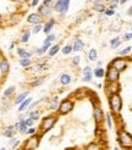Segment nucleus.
I'll use <instances>...</instances> for the list:
<instances>
[{
	"instance_id": "nucleus-63",
	"label": "nucleus",
	"mask_w": 132,
	"mask_h": 150,
	"mask_svg": "<svg viewBox=\"0 0 132 150\" xmlns=\"http://www.w3.org/2000/svg\"><path fill=\"white\" fill-rule=\"evenodd\" d=\"M131 31H132V26H131Z\"/></svg>"
},
{
	"instance_id": "nucleus-36",
	"label": "nucleus",
	"mask_w": 132,
	"mask_h": 150,
	"mask_svg": "<svg viewBox=\"0 0 132 150\" xmlns=\"http://www.w3.org/2000/svg\"><path fill=\"white\" fill-rule=\"evenodd\" d=\"M84 150H103V148L98 144V143H95V142H93V143H89L86 148Z\"/></svg>"
},
{
	"instance_id": "nucleus-33",
	"label": "nucleus",
	"mask_w": 132,
	"mask_h": 150,
	"mask_svg": "<svg viewBox=\"0 0 132 150\" xmlns=\"http://www.w3.org/2000/svg\"><path fill=\"white\" fill-rule=\"evenodd\" d=\"M20 143H21L20 139H17L16 137H13V138H11V139L9 140V146H10L12 150H15V149H16V148L20 145Z\"/></svg>"
},
{
	"instance_id": "nucleus-20",
	"label": "nucleus",
	"mask_w": 132,
	"mask_h": 150,
	"mask_svg": "<svg viewBox=\"0 0 132 150\" xmlns=\"http://www.w3.org/2000/svg\"><path fill=\"white\" fill-rule=\"evenodd\" d=\"M33 101V99H32V96H28V98L26 99V100H23L20 105H18V109H17V111L20 112H23V111H26V110H28V108H29V105H31V103Z\"/></svg>"
},
{
	"instance_id": "nucleus-50",
	"label": "nucleus",
	"mask_w": 132,
	"mask_h": 150,
	"mask_svg": "<svg viewBox=\"0 0 132 150\" xmlns=\"http://www.w3.org/2000/svg\"><path fill=\"white\" fill-rule=\"evenodd\" d=\"M122 39H123V40H130V39H132V32H131V33H126V34H123Z\"/></svg>"
},
{
	"instance_id": "nucleus-44",
	"label": "nucleus",
	"mask_w": 132,
	"mask_h": 150,
	"mask_svg": "<svg viewBox=\"0 0 132 150\" xmlns=\"http://www.w3.org/2000/svg\"><path fill=\"white\" fill-rule=\"evenodd\" d=\"M37 133H39V132H38L37 128H34V127H29V128L27 129V132H26V134L28 137L29 136H34V134H37Z\"/></svg>"
},
{
	"instance_id": "nucleus-13",
	"label": "nucleus",
	"mask_w": 132,
	"mask_h": 150,
	"mask_svg": "<svg viewBox=\"0 0 132 150\" xmlns=\"http://www.w3.org/2000/svg\"><path fill=\"white\" fill-rule=\"evenodd\" d=\"M55 39H56V35L54 34V33H50V34H48L47 37H45V39H44V42H43V48L45 49L47 51L49 50V48L53 45V43L55 42Z\"/></svg>"
},
{
	"instance_id": "nucleus-28",
	"label": "nucleus",
	"mask_w": 132,
	"mask_h": 150,
	"mask_svg": "<svg viewBox=\"0 0 132 150\" xmlns=\"http://www.w3.org/2000/svg\"><path fill=\"white\" fill-rule=\"evenodd\" d=\"M59 51H60V45H59V44H53L48 50V55H49V57H53Z\"/></svg>"
},
{
	"instance_id": "nucleus-52",
	"label": "nucleus",
	"mask_w": 132,
	"mask_h": 150,
	"mask_svg": "<svg viewBox=\"0 0 132 150\" xmlns=\"http://www.w3.org/2000/svg\"><path fill=\"white\" fill-rule=\"evenodd\" d=\"M12 1L16 4H25V3H27V0H12Z\"/></svg>"
},
{
	"instance_id": "nucleus-3",
	"label": "nucleus",
	"mask_w": 132,
	"mask_h": 150,
	"mask_svg": "<svg viewBox=\"0 0 132 150\" xmlns=\"http://www.w3.org/2000/svg\"><path fill=\"white\" fill-rule=\"evenodd\" d=\"M108 103H109V108L111 110L114 115H120V112L122 110V99L120 94H113L108 96Z\"/></svg>"
},
{
	"instance_id": "nucleus-54",
	"label": "nucleus",
	"mask_w": 132,
	"mask_h": 150,
	"mask_svg": "<svg viewBox=\"0 0 132 150\" xmlns=\"http://www.w3.org/2000/svg\"><path fill=\"white\" fill-rule=\"evenodd\" d=\"M126 1H127V0H119V4H122V5H123Z\"/></svg>"
},
{
	"instance_id": "nucleus-59",
	"label": "nucleus",
	"mask_w": 132,
	"mask_h": 150,
	"mask_svg": "<svg viewBox=\"0 0 132 150\" xmlns=\"http://www.w3.org/2000/svg\"><path fill=\"white\" fill-rule=\"evenodd\" d=\"M0 150H6V148H5V146H3V148H0Z\"/></svg>"
},
{
	"instance_id": "nucleus-41",
	"label": "nucleus",
	"mask_w": 132,
	"mask_h": 150,
	"mask_svg": "<svg viewBox=\"0 0 132 150\" xmlns=\"http://www.w3.org/2000/svg\"><path fill=\"white\" fill-rule=\"evenodd\" d=\"M10 108H11V103L7 101V99H4L3 104H1V111H3V112H6Z\"/></svg>"
},
{
	"instance_id": "nucleus-29",
	"label": "nucleus",
	"mask_w": 132,
	"mask_h": 150,
	"mask_svg": "<svg viewBox=\"0 0 132 150\" xmlns=\"http://www.w3.org/2000/svg\"><path fill=\"white\" fill-rule=\"evenodd\" d=\"M93 76L97 77V78L105 77V71H104V69H101V67H95L94 71H93Z\"/></svg>"
},
{
	"instance_id": "nucleus-57",
	"label": "nucleus",
	"mask_w": 132,
	"mask_h": 150,
	"mask_svg": "<svg viewBox=\"0 0 132 150\" xmlns=\"http://www.w3.org/2000/svg\"><path fill=\"white\" fill-rule=\"evenodd\" d=\"M97 65H98V67H100V66H101V61H98Z\"/></svg>"
},
{
	"instance_id": "nucleus-7",
	"label": "nucleus",
	"mask_w": 132,
	"mask_h": 150,
	"mask_svg": "<svg viewBox=\"0 0 132 150\" xmlns=\"http://www.w3.org/2000/svg\"><path fill=\"white\" fill-rule=\"evenodd\" d=\"M120 79V72L116 69H114L113 66H108V69L105 71V81L106 83H114V82H119Z\"/></svg>"
},
{
	"instance_id": "nucleus-6",
	"label": "nucleus",
	"mask_w": 132,
	"mask_h": 150,
	"mask_svg": "<svg viewBox=\"0 0 132 150\" xmlns=\"http://www.w3.org/2000/svg\"><path fill=\"white\" fill-rule=\"evenodd\" d=\"M110 66H113L114 69H116L119 72H122L127 69L128 66V59L126 57H122V56H117L115 59L111 60V62H110Z\"/></svg>"
},
{
	"instance_id": "nucleus-43",
	"label": "nucleus",
	"mask_w": 132,
	"mask_h": 150,
	"mask_svg": "<svg viewBox=\"0 0 132 150\" xmlns=\"http://www.w3.org/2000/svg\"><path fill=\"white\" fill-rule=\"evenodd\" d=\"M42 5L49 7V9H54L55 1H54V0H43V4H42Z\"/></svg>"
},
{
	"instance_id": "nucleus-23",
	"label": "nucleus",
	"mask_w": 132,
	"mask_h": 150,
	"mask_svg": "<svg viewBox=\"0 0 132 150\" xmlns=\"http://www.w3.org/2000/svg\"><path fill=\"white\" fill-rule=\"evenodd\" d=\"M15 92H16V87L15 86H10L9 88H6L4 93H3V98L4 99H10L11 96L15 94Z\"/></svg>"
},
{
	"instance_id": "nucleus-37",
	"label": "nucleus",
	"mask_w": 132,
	"mask_h": 150,
	"mask_svg": "<svg viewBox=\"0 0 132 150\" xmlns=\"http://www.w3.org/2000/svg\"><path fill=\"white\" fill-rule=\"evenodd\" d=\"M88 59L91 60V61H97L98 59V51L95 49H91L89 52H88Z\"/></svg>"
},
{
	"instance_id": "nucleus-34",
	"label": "nucleus",
	"mask_w": 132,
	"mask_h": 150,
	"mask_svg": "<svg viewBox=\"0 0 132 150\" xmlns=\"http://www.w3.org/2000/svg\"><path fill=\"white\" fill-rule=\"evenodd\" d=\"M105 125L109 129L113 128V116L110 112H108V114H105Z\"/></svg>"
},
{
	"instance_id": "nucleus-46",
	"label": "nucleus",
	"mask_w": 132,
	"mask_h": 150,
	"mask_svg": "<svg viewBox=\"0 0 132 150\" xmlns=\"http://www.w3.org/2000/svg\"><path fill=\"white\" fill-rule=\"evenodd\" d=\"M25 122H26V126L28 127V128H29V127H34V121H33L31 117H26L25 118Z\"/></svg>"
},
{
	"instance_id": "nucleus-2",
	"label": "nucleus",
	"mask_w": 132,
	"mask_h": 150,
	"mask_svg": "<svg viewBox=\"0 0 132 150\" xmlns=\"http://www.w3.org/2000/svg\"><path fill=\"white\" fill-rule=\"evenodd\" d=\"M116 142L119 143L120 148L126 149V150H132V134L125 131L123 128L117 131V137Z\"/></svg>"
},
{
	"instance_id": "nucleus-22",
	"label": "nucleus",
	"mask_w": 132,
	"mask_h": 150,
	"mask_svg": "<svg viewBox=\"0 0 132 150\" xmlns=\"http://www.w3.org/2000/svg\"><path fill=\"white\" fill-rule=\"evenodd\" d=\"M29 96V92L28 91H26V92H22V93H20L18 95H16V98H15V100H13V105H16V106H18V105L23 101V100H26L27 98Z\"/></svg>"
},
{
	"instance_id": "nucleus-25",
	"label": "nucleus",
	"mask_w": 132,
	"mask_h": 150,
	"mask_svg": "<svg viewBox=\"0 0 132 150\" xmlns=\"http://www.w3.org/2000/svg\"><path fill=\"white\" fill-rule=\"evenodd\" d=\"M59 99H57V96H53V98L50 99V101H49V106H48V109L49 110H51V111H56L57 110V108H59Z\"/></svg>"
},
{
	"instance_id": "nucleus-31",
	"label": "nucleus",
	"mask_w": 132,
	"mask_h": 150,
	"mask_svg": "<svg viewBox=\"0 0 132 150\" xmlns=\"http://www.w3.org/2000/svg\"><path fill=\"white\" fill-rule=\"evenodd\" d=\"M20 66L21 67H23V69H28V67H31L32 66V60L31 59H20V61H18Z\"/></svg>"
},
{
	"instance_id": "nucleus-15",
	"label": "nucleus",
	"mask_w": 132,
	"mask_h": 150,
	"mask_svg": "<svg viewBox=\"0 0 132 150\" xmlns=\"http://www.w3.org/2000/svg\"><path fill=\"white\" fill-rule=\"evenodd\" d=\"M71 45H72V51H75V52H79V51H82L84 49V43H83L82 39H79V38H76Z\"/></svg>"
},
{
	"instance_id": "nucleus-48",
	"label": "nucleus",
	"mask_w": 132,
	"mask_h": 150,
	"mask_svg": "<svg viewBox=\"0 0 132 150\" xmlns=\"http://www.w3.org/2000/svg\"><path fill=\"white\" fill-rule=\"evenodd\" d=\"M104 13L106 15V16H113V15L115 13V10H113V9H105V11H104Z\"/></svg>"
},
{
	"instance_id": "nucleus-11",
	"label": "nucleus",
	"mask_w": 132,
	"mask_h": 150,
	"mask_svg": "<svg viewBox=\"0 0 132 150\" xmlns=\"http://www.w3.org/2000/svg\"><path fill=\"white\" fill-rule=\"evenodd\" d=\"M104 91L106 93V95H113V94H117L120 92V84L119 82H114V83H106Z\"/></svg>"
},
{
	"instance_id": "nucleus-35",
	"label": "nucleus",
	"mask_w": 132,
	"mask_h": 150,
	"mask_svg": "<svg viewBox=\"0 0 132 150\" xmlns=\"http://www.w3.org/2000/svg\"><path fill=\"white\" fill-rule=\"evenodd\" d=\"M94 11L97 12H104L105 11V5L100 3V1H95L94 3Z\"/></svg>"
},
{
	"instance_id": "nucleus-45",
	"label": "nucleus",
	"mask_w": 132,
	"mask_h": 150,
	"mask_svg": "<svg viewBox=\"0 0 132 150\" xmlns=\"http://www.w3.org/2000/svg\"><path fill=\"white\" fill-rule=\"evenodd\" d=\"M34 52H35V54L38 55V56H42V55H44V54H45V52H48V51H47L45 49H44L43 47H40V48H37Z\"/></svg>"
},
{
	"instance_id": "nucleus-47",
	"label": "nucleus",
	"mask_w": 132,
	"mask_h": 150,
	"mask_svg": "<svg viewBox=\"0 0 132 150\" xmlns=\"http://www.w3.org/2000/svg\"><path fill=\"white\" fill-rule=\"evenodd\" d=\"M79 61H81V57H79L78 55H76L75 57L72 59V64L75 65V66H78V65H79Z\"/></svg>"
},
{
	"instance_id": "nucleus-17",
	"label": "nucleus",
	"mask_w": 132,
	"mask_h": 150,
	"mask_svg": "<svg viewBox=\"0 0 132 150\" xmlns=\"http://www.w3.org/2000/svg\"><path fill=\"white\" fill-rule=\"evenodd\" d=\"M51 12H53V9H49V7L44 6V5H40L38 7V13L43 18H47V17H50L51 16Z\"/></svg>"
},
{
	"instance_id": "nucleus-21",
	"label": "nucleus",
	"mask_w": 132,
	"mask_h": 150,
	"mask_svg": "<svg viewBox=\"0 0 132 150\" xmlns=\"http://www.w3.org/2000/svg\"><path fill=\"white\" fill-rule=\"evenodd\" d=\"M10 71V64L9 61H7L6 59H1L0 60V72H1V74H7Z\"/></svg>"
},
{
	"instance_id": "nucleus-12",
	"label": "nucleus",
	"mask_w": 132,
	"mask_h": 150,
	"mask_svg": "<svg viewBox=\"0 0 132 150\" xmlns=\"http://www.w3.org/2000/svg\"><path fill=\"white\" fill-rule=\"evenodd\" d=\"M16 133H17V131H16V128H15V126H13V125L5 126L4 128H3V131H1L3 137L7 138V139H11V138H13L15 136H16Z\"/></svg>"
},
{
	"instance_id": "nucleus-8",
	"label": "nucleus",
	"mask_w": 132,
	"mask_h": 150,
	"mask_svg": "<svg viewBox=\"0 0 132 150\" xmlns=\"http://www.w3.org/2000/svg\"><path fill=\"white\" fill-rule=\"evenodd\" d=\"M93 118H94V122L97 126L104 123V121H105V114H104V111H103L101 106L98 104H95L93 106Z\"/></svg>"
},
{
	"instance_id": "nucleus-38",
	"label": "nucleus",
	"mask_w": 132,
	"mask_h": 150,
	"mask_svg": "<svg viewBox=\"0 0 132 150\" xmlns=\"http://www.w3.org/2000/svg\"><path fill=\"white\" fill-rule=\"evenodd\" d=\"M31 31H25L21 35V43H28L29 38H31Z\"/></svg>"
},
{
	"instance_id": "nucleus-1",
	"label": "nucleus",
	"mask_w": 132,
	"mask_h": 150,
	"mask_svg": "<svg viewBox=\"0 0 132 150\" xmlns=\"http://www.w3.org/2000/svg\"><path fill=\"white\" fill-rule=\"evenodd\" d=\"M57 122V115H54V114H50V115H47L42 118L40 121V125H39V128H38V132L39 134H45L48 133L53 127L56 125Z\"/></svg>"
},
{
	"instance_id": "nucleus-10",
	"label": "nucleus",
	"mask_w": 132,
	"mask_h": 150,
	"mask_svg": "<svg viewBox=\"0 0 132 150\" xmlns=\"http://www.w3.org/2000/svg\"><path fill=\"white\" fill-rule=\"evenodd\" d=\"M43 17L40 16V15L38 12H32V13H29L26 21H27V23L29 25H32V26H35V25H42L43 23Z\"/></svg>"
},
{
	"instance_id": "nucleus-9",
	"label": "nucleus",
	"mask_w": 132,
	"mask_h": 150,
	"mask_svg": "<svg viewBox=\"0 0 132 150\" xmlns=\"http://www.w3.org/2000/svg\"><path fill=\"white\" fill-rule=\"evenodd\" d=\"M71 0H57L54 5V10L59 13H66L69 11V6H70Z\"/></svg>"
},
{
	"instance_id": "nucleus-27",
	"label": "nucleus",
	"mask_w": 132,
	"mask_h": 150,
	"mask_svg": "<svg viewBox=\"0 0 132 150\" xmlns=\"http://www.w3.org/2000/svg\"><path fill=\"white\" fill-rule=\"evenodd\" d=\"M60 83L62 84V86H69L71 82H72V78H71V76L69 73H62L61 76H60Z\"/></svg>"
},
{
	"instance_id": "nucleus-16",
	"label": "nucleus",
	"mask_w": 132,
	"mask_h": 150,
	"mask_svg": "<svg viewBox=\"0 0 132 150\" xmlns=\"http://www.w3.org/2000/svg\"><path fill=\"white\" fill-rule=\"evenodd\" d=\"M15 126V128H16V131L21 134H26L27 129H28V127L26 126V122H25V120H18V121L13 125Z\"/></svg>"
},
{
	"instance_id": "nucleus-4",
	"label": "nucleus",
	"mask_w": 132,
	"mask_h": 150,
	"mask_svg": "<svg viewBox=\"0 0 132 150\" xmlns=\"http://www.w3.org/2000/svg\"><path fill=\"white\" fill-rule=\"evenodd\" d=\"M42 134L37 133L34 136H29L23 143H22L21 150H37V148L39 146L40 140H42Z\"/></svg>"
},
{
	"instance_id": "nucleus-24",
	"label": "nucleus",
	"mask_w": 132,
	"mask_h": 150,
	"mask_svg": "<svg viewBox=\"0 0 132 150\" xmlns=\"http://www.w3.org/2000/svg\"><path fill=\"white\" fill-rule=\"evenodd\" d=\"M44 81H45V77L44 76H38V77H35L32 82H31V86L32 88H37V87H40L43 83H44Z\"/></svg>"
},
{
	"instance_id": "nucleus-51",
	"label": "nucleus",
	"mask_w": 132,
	"mask_h": 150,
	"mask_svg": "<svg viewBox=\"0 0 132 150\" xmlns=\"http://www.w3.org/2000/svg\"><path fill=\"white\" fill-rule=\"evenodd\" d=\"M38 4H39V0H32V1H31V6L32 7L38 6Z\"/></svg>"
},
{
	"instance_id": "nucleus-19",
	"label": "nucleus",
	"mask_w": 132,
	"mask_h": 150,
	"mask_svg": "<svg viewBox=\"0 0 132 150\" xmlns=\"http://www.w3.org/2000/svg\"><path fill=\"white\" fill-rule=\"evenodd\" d=\"M16 54L20 56V59H31L33 52L26 50L25 48H17L16 49Z\"/></svg>"
},
{
	"instance_id": "nucleus-56",
	"label": "nucleus",
	"mask_w": 132,
	"mask_h": 150,
	"mask_svg": "<svg viewBox=\"0 0 132 150\" xmlns=\"http://www.w3.org/2000/svg\"><path fill=\"white\" fill-rule=\"evenodd\" d=\"M127 13H128V15H132V6H131V7H130V9H128Z\"/></svg>"
},
{
	"instance_id": "nucleus-30",
	"label": "nucleus",
	"mask_w": 132,
	"mask_h": 150,
	"mask_svg": "<svg viewBox=\"0 0 132 150\" xmlns=\"http://www.w3.org/2000/svg\"><path fill=\"white\" fill-rule=\"evenodd\" d=\"M28 117H31L33 121H38L40 118V111L39 110H32V111H28Z\"/></svg>"
},
{
	"instance_id": "nucleus-55",
	"label": "nucleus",
	"mask_w": 132,
	"mask_h": 150,
	"mask_svg": "<svg viewBox=\"0 0 132 150\" xmlns=\"http://www.w3.org/2000/svg\"><path fill=\"white\" fill-rule=\"evenodd\" d=\"M13 48H15V43H12V44H11V45L9 47V49H10V50H12Z\"/></svg>"
},
{
	"instance_id": "nucleus-62",
	"label": "nucleus",
	"mask_w": 132,
	"mask_h": 150,
	"mask_svg": "<svg viewBox=\"0 0 132 150\" xmlns=\"http://www.w3.org/2000/svg\"><path fill=\"white\" fill-rule=\"evenodd\" d=\"M0 117H1V112H0Z\"/></svg>"
},
{
	"instance_id": "nucleus-61",
	"label": "nucleus",
	"mask_w": 132,
	"mask_h": 150,
	"mask_svg": "<svg viewBox=\"0 0 132 150\" xmlns=\"http://www.w3.org/2000/svg\"><path fill=\"white\" fill-rule=\"evenodd\" d=\"M113 1H119V0H113Z\"/></svg>"
},
{
	"instance_id": "nucleus-39",
	"label": "nucleus",
	"mask_w": 132,
	"mask_h": 150,
	"mask_svg": "<svg viewBox=\"0 0 132 150\" xmlns=\"http://www.w3.org/2000/svg\"><path fill=\"white\" fill-rule=\"evenodd\" d=\"M61 52L64 55H70L72 52V45L71 44H66V45H64L62 49H61Z\"/></svg>"
},
{
	"instance_id": "nucleus-49",
	"label": "nucleus",
	"mask_w": 132,
	"mask_h": 150,
	"mask_svg": "<svg viewBox=\"0 0 132 150\" xmlns=\"http://www.w3.org/2000/svg\"><path fill=\"white\" fill-rule=\"evenodd\" d=\"M109 4H110V6H109L110 9L115 10V7L117 6V4H119V1H113V0H110V3H109Z\"/></svg>"
},
{
	"instance_id": "nucleus-26",
	"label": "nucleus",
	"mask_w": 132,
	"mask_h": 150,
	"mask_svg": "<svg viewBox=\"0 0 132 150\" xmlns=\"http://www.w3.org/2000/svg\"><path fill=\"white\" fill-rule=\"evenodd\" d=\"M28 69H31V72H32V73H38V72H42L44 69H45V65L37 62L35 65L32 64V66H31V67H28Z\"/></svg>"
},
{
	"instance_id": "nucleus-42",
	"label": "nucleus",
	"mask_w": 132,
	"mask_h": 150,
	"mask_svg": "<svg viewBox=\"0 0 132 150\" xmlns=\"http://www.w3.org/2000/svg\"><path fill=\"white\" fill-rule=\"evenodd\" d=\"M42 31H43V25H35V26L32 27L31 33H32V34H38V33L42 32Z\"/></svg>"
},
{
	"instance_id": "nucleus-53",
	"label": "nucleus",
	"mask_w": 132,
	"mask_h": 150,
	"mask_svg": "<svg viewBox=\"0 0 132 150\" xmlns=\"http://www.w3.org/2000/svg\"><path fill=\"white\" fill-rule=\"evenodd\" d=\"M3 22H4V18H3V16H1V15H0V26L3 25Z\"/></svg>"
},
{
	"instance_id": "nucleus-60",
	"label": "nucleus",
	"mask_w": 132,
	"mask_h": 150,
	"mask_svg": "<svg viewBox=\"0 0 132 150\" xmlns=\"http://www.w3.org/2000/svg\"><path fill=\"white\" fill-rule=\"evenodd\" d=\"M130 61H131V62H132V55H131V56H130Z\"/></svg>"
},
{
	"instance_id": "nucleus-14",
	"label": "nucleus",
	"mask_w": 132,
	"mask_h": 150,
	"mask_svg": "<svg viewBox=\"0 0 132 150\" xmlns=\"http://www.w3.org/2000/svg\"><path fill=\"white\" fill-rule=\"evenodd\" d=\"M83 77H82V82H91L92 78H93V70H92V67L91 66H86L83 71Z\"/></svg>"
},
{
	"instance_id": "nucleus-32",
	"label": "nucleus",
	"mask_w": 132,
	"mask_h": 150,
	"mask_svg": "<svg viewBox=\"0 0 132 150\" xmlns=\"http://www.w3.org/2000/svg\"><path fill=\"white\" fill-rule=\"evenodd\" d=\"M121 43H122V40H121L120 37H115V38H113L111 40H110V47H111L113 49H116V48H119L121 45Z\"/></svg>"
},
{
	"instance_id": "nucleus-5",
	"label": "nucleus",
	"mask_w": 132,
	"mask_h": 150,
	"mask_svg": "<svg viewBox=\"0 0 132 150\" xmlns=\"http://www.w3.org/2000/svg\"><path fill=\"white\" fill-rule=\"evenodd\" d=\"M73 106H75V103H73L71 99H64L60 101L57 108V114L59 115H69L70 112L73 110Z\"/></svg>"
},
{
	"instance_id": "nucleus-58",
	"label": "nucleus",
	"mask_w": 132,
	"mask_h": 150,
	"mask_svg": "<svg viewBox=\"0 0 132 150\" xmlns=\"http://www.w3.org/2000/svg\"><path fill=\"white\" fill-rule=\"evenodd\" d=\"M114 150H121V148H119V146H115V148H114Z\"/></svg>"
},
{
	"instance_id": "nucleus-18",
	"label": "nucleus",
	"mask_w": 132,
	"mask_h": 150,
	"mask_svg": "<svg viewBox=\"0 0 132 150\" xmlns=\"http://www.w3.org/2000/svg\"><path fill=\"white\" fill-rule=\"evenodd\" d=\"M54 26H55V21H54V20H49V21H47L43 25V32H44V34H45V35L50 34L51 31H53Z\"/></svg>"
},
{
	"instance_id": "nucleus-40",
	"label": "nucleus",
	"mask_w": 132,
	"mask_h": 150,
	"mask_svg": "<svg viewBox=\"0 0 132 150\" xmlns=\"http://www.w3.org/2000/svg\"><path fill=\"white\" fill-rule=\"evenodd\" d=\"M131 50H132V48H131V47H126V48H123L122 50H120V51H119V55H120V56H122V57H126V56H128V55H130Z\"/></svg>"
}]
</instances>
